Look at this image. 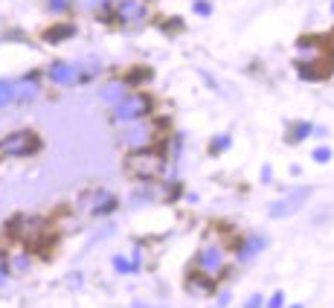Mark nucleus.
Here are the masks:
<instances>
[{"label": "nucleus", "mask_w": 334, "mask_h": 308, "mask_svg": "<svg viewBox=\"0 0 334 308\" xmlns=\"http://www.w3.org/2000/svg\"><path fill=\"white\" fill-rule=\"evenodd\" d=\"M267 308H282V294H273V296H270Z\"/></svg>", "instance_id": "nucleus-18"}, {"label": "nucleus", "mask_w": 334, "mask_h": 308, "mask_svg": "<svg viewBox=\"0 0 334 308\" xmlns=\"http://www.w3.org/2000/svg\"><path fill=\"white\" fill-rule=\"evenodd\" d=\"M195 12L207 15V12H209V3H195Z\"/></svg>", "instance_id": "nucleus-19"}, {"label": "nucleus", "mask_w": 334, "mask_h": 308, "mask_svg": "<svg viewBox=\"0 0 334 308\" xmlns=\"http://www.w3.org/2000/svg\"><path fill=\"white\" fill-rule=\"evenodd\" d=\"M201 268L207 273H218L221 271V250L218 247H207L201 253Z\"/></svg>", "instance_id": "nucleus-4"}, {"label": "nucleus", "mask_w": 334, "mask_h": 308, "mask_svg": "<svg viewBox=\"0 0 334 308\" xmlns=\"http://www.w3.org/2000/svg\"><path fill=\"white\" fill-rule=\"evenodd\" d=\"M119 15H122L125 21H137V18H142V6H139V3H131V0H125V3L119 6Z\"/></svg>", "instance_id": "nucleus-6"}, {"label": "nucleus", "mask_w": 334, "mask_h": 308, "mask_svg": "<svg viewBox=\"0 0 334 308\" xmlns=\"http://www.w3.org/2000/svg\"><path fill=\"white\" fill-rule=\"evenodd\" d=\"M149 111V99L146 96H131V99H122L116 105V117L119 119H137Z\"/></svg>", "instance_id": "nucleus-3"}, {"label": "nucleus", "mask_w": 334, "mask_h": 308, "mask_svg": "<svg viewBox=\"0 0 334 308\" xmlns=\"http://www.w3.org/2000/svg\"><path fill=\"white\" fill-rule=\"evenodd\" d=\"M137 308H151V305H142V302H137Z\"/></svg>", "instance_id": "nucleus-20"}, {"label": "nucleus", "mask_w": 334, "mask_h": 308, "mask_svg": "<svg viewBox=\"0 0 334 308\" xmlns=\"http://www.w3.org/2000/svg\"><path fill=\"white\" fill-rule=\"evenodd\" d=\"M308 134H311V125H297V134H294V137H291V140H305V137H308Z\"/></svg>", "instance_id": "nucleus-11"}, {"label": "nucleus", "mask_w": 334, "mask_h": 308, "mask_svg": "<svg viewBox=\"0 0 334 308\" xmlns=\"http://www.w3.org/2000/svg\"><path fill=\"white\" fill-rule=\"evenodd\" d=\"M114 265H116V271H119V273H131V271H134V265H131L128 259H122V256H116Z\"/></svg>", "instance_id": "nucleus-10"}, {"label": "nucleus", "mask_w": 334, "mask_h": 308, "mask_svg": "<svg viewBox=\"0 0 334 308\" xmlns=\"http://www.w3.org/2000/svg\"><path fill=\"white\" fill-rule=\"evenodd\" d=\"M6 273H9V265H6L3 256H0V285H3V279H6Z\"/></svg>", "instance_id": "nucleus-17"}, {"label": "nucleus", "mask_w": 334, "mask_h": 308, "mask_svg": "<svg viewBox=\"0 0 334 308\" xmlns=\"http://www.w3.org/2000/svg\"><path fill=\"white\" fill-rule=\"evenodd\" d=\"M15 99V87L6 82H0V105H6V102H12Z\"/></svg>", "instance_id": "nucleus-8"}, {"label": "nucleus", "mask_w": 334, "mask_h": 308, "mask_svg": "<svg viewBox=\"0 0 334 308\" xmlns=\"http://www.w3.org/2000/svg\"><path fill=\"white\" fill-rule=\"evenodd\" d=\"M35 145L38 142H35V137L29 131H18V134H12V137H6V140L0 142V151L3 154H29Z\"/></svg>", "instance_id": "nucleus-2"}, {"label": "nucleus", "mask_w": 334, "mask_h": 308, "mask_svg": "<svg viewBox=\"0 0 334 308\" xmlns=\"http://www.w3.org/2000/svg\"><path fill=\"white\" fill-rule=\"evenodd\" d=\"M230 145V137H218V140L212 142V151H221V148H227Z\"/></svg>", "instance_id": "nucleus-14"}, {"label": "nucleus", "mask_w": 334, "mask_h": 308, "mask_svg": "<svg viewBox=\"0 0 334 308\" xmlns=\"http://www.w3.org/2000/svg\"><path fill=\"white\" fill-rule=\"evenodd\" d=\"M291 308H302V305H291Z\"/></svg>", "instance_id": "nucleus-21"}, {"label": "nucleus", "mask_w": 334, "mask_h": 308, "mask_svg": "<svg viewBox=\"0 0 334 308\" xmlns=\"http://www.w3.org/2000/svg\"><path fill=\"white\" fill-rule=\"evenodd\" d=\"M122 93V87H119V84H114V87H105V99H116V96Z\"/></svg>", "instance_id": "nucleus-12"}, {"label": "nucleus", "mask_w": 334, "mask_h": 308, "mask_svg": "<svg viewBox=\"0 0 334 308\" xmlns=\"http://www.w3.org/2000/svg\"><path fill=\"white\" fill-rule=\"evenodd\" d=\"M50 76H53V82H73V76H76V70H73L70 64H53V70H50Z\"/></svg>", "instance_id": "nucleus-5"}, {"label": "nucleus", "mask_w": 334, "mask_h": 308, "mask_svg": "<svg viewBox=\"0 0 334 308\" xmlns=\"http://www.w3.org/2000/svg\"><path fill=\"white\" fill-rule=\"evenodd\" d=\"M308 195H311L308 186H300V189L282 195L279 201L270 203V218H285V215H294L297 210H302V203L308 201Z\"/></svg>", "instance_id": "nucleus-1"}, {"label": "nucleus", "mask_w": 334, "mask_h": 308, "mask_svg": "<svg viewBox=\"0 0 334 308\" xmlns=\"http://www.w3.org/2000/svg\"><path fill=\"white\" fill-rule=\"evenodd\" d=\"M328 157H331V151H328V148H317V151H314V160H320V163H325Z\"/></svg>", "instance_id": "nucleus-15"}, {"label": "nucleus", "mask_w": 334, "mask_h": 308, "mask_svg": "<svg viewBox=\"0 0 334 308\" xmlns=\"http://www.w3.org/2000/svg\"><path fill=\"white\" fill-rule=\"evenodd\" d=\"M259 250H262V238H256V241H250V244H247V247L242 250V259H253V256L259 253Z\"/></svg>", "instance_id": "nucleus-9"}, {"label": "nucleus", "mask_w": 334, "mask_h": 308, "mask_svg": "<svg viewBox=\"0 0 334 308\" xmlns=\"http://www.w3.org/2000/svg\"><path fill=\"white\" fill-rule=\"evenodd\" d=\"M32 96H35V84L32 82H21L18 87H15V99H21V102L32 99Z\"/></svg>", "instance_id": "nucleus-7"}, {"label": "nucleus", "mask_w": 334, "mask_h": 308, "mask_svg": "<svg viewBox=\"0 0 334 308\" xmlns=\"http://www.w3.org/2000/svg\"><path fill=\"white\" fill-rule=\"evenodd\" d=\"M244 308H262V294H253L250 299H247V305Z\"/></svg>", "instance_id": "nucleus-16"}, {"label": "nucleus", "mask_w": 334, "mask_h": 308, "mask_svg": "<svg viewBox=\"0 0 334 308\" xmlns=\"http://www.w3.org/2000/svg\"><path fill=\"white\" fill-rule=\"evenodd\" d=\"M73 32V26H64V29H53L50 32V41H58V35H70Z\"/></svg>", "instance_id": "nucleus-13"}]
</instances>
